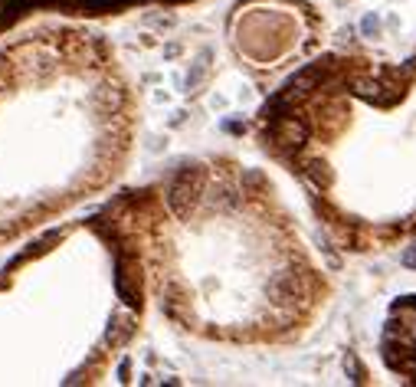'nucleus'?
Wrapping results in <instances>:
<instances>
[{"label":"nucleus","mask_w":416,"mask_h":387,"mask_svg":"<svg viewBox=\"0 0 416 387\" xmlns=\"http://www.w3.org/2000/svg\"><path fill=\"white\" fill-rule=\"evenodd\" d=\"M282 131H285V138H289V145H299V141L305 138V129H301L299 122H285V125H282Z\"/></svg>","instance_id":"f257e3e1"}]
</instances>
